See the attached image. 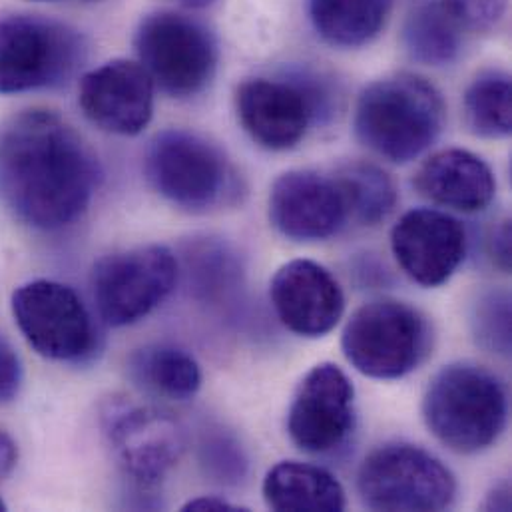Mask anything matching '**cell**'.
<instances>
[{
    "mask_svg": "<svg viewBox=\"0 0 512 512\" xmlns=\"http://www.w3.org/2000/svg\"><path fill=\"white\" fill-rule=\"evenodd\" d=\"M433 333L429 319L399 299H373L351 313L343 327L345 359L365 377L401 379L429 355Z\"/></svg>",
    "mask_w": 512,
    "mask_h": 512,
    "instance_id": "obj_4",
    "label": "cell"
},
{
    "mask_svg": "<svg viewBox=\"0 0 512 512\" xmlns=\"http://www.w3.org/2000/svg\"><path fill=\"white\" fill-rule=\"evenodd\" d=\"M200 459L206 473L222 483L238 481L246 473V459L240 445L222 431H210L204 435Z\"/></svg>",
    "mask_w": 512,
    "mask_h": 512,
    "instance_id": "obj_27",
    "label": "cell"
},
{
    "mask_svg": "<svg viewBox=\"0 0 512 512\" xmlns=\"http://www.w3.org/2000/svg\"><path fill=\"white\" fill-rule=\"evenodd\" d=\"M463 26L475 30L493 28L505 14L507 0H443Z\"/></svg>",
    "mask_w": 512,
    "mask_h": 512,
    "instance_id": "obj_28",
    "label": "cell"
},
{
    "mask_svg": "<svg viewBox=\"0 0 512 512\" xmlns=\"http://www.w3.org/2000/svg\"><path fill=\"white\" fill-rule=\"evenodd\" d=\"M309 18L317 34L337 48H359L385 28L393 0H309Z\"/></svg>",
    "mask_w": 512,
    "mask_h": 512,
    "instance_id": "obj_21",
    "label": "cell"
},
{
    "mask_svg": "<svg viewBox=\"0 0 512 512\" xmlns=\"http://www.w3.org/2000/svg\"><path fill=\"white\" fill-rule=\"evenodd\" d=\"M415 188L437 206L475 214L491 206L497 194V180L481 156L449 148L423 162L415 176Z\"/></svg>",
    "mask_w": 512,
    "mask_h": 512,
    "instance_id": "obj_18",
    "label": "cell"
},
{
    "mask_svg": "<svg viewBox=\"0 0 512 512\" xmlns=\"http://www.w3.org/2000/svg\"><path fill=\"white\" fill-rule=\"evenodd\" d=\"M357 491L371 511L437 512L453 505L457 479L423 447L385 443L363 459Z\"/></svg>",
    "mask_w": 512,
    "mask_h": 512,
    "instance_id": "obj_6",
    "label": "cell"
},
{
    "mask_svg": "<svg viewBox=\"0 0 512 512\" xmlns=\"http://www.w3.org/2000/svg\"><path fill=\"white\" fill-rule=\"evenodd\" d=\"M182 511H196V512H236L246 511L244 507H238L226 499H220V497H198V499H192L188 501Z\"/></svg>",
    "mask_w": 512,
    "mask_h": 512,
    "instance_id": "obj_30",
    "label": "cell"
},
{
    "mask_svg": "<svg viewBox=\"0 0 512 512\" xmlns=\"http://www.w3.org/2000/svg\"><path fill=\"white\" fill-rule=\"evenodd\" d=\"M473 327L479 345L493 353L511 351V297L507 291H487L475 303Z\"/></svg>",
    "mask_w": 512,
    "mask_h": 512,
    "instance_id": "obj_26",
    "label": "cell"
},
{
    "mask_svg": "<svg viewBox=\"0 0 512 512\" xmlns=\"http://www.w3.org/2000/svg\"><path fill=\"white\" fill-rule=\"evenodd\" d=\"M267 210L273 228L293 242L327 240L349 222L335 178L311 170L281 174L271 186Z\"/></svg>",
    "mask_w": 512,
    "mask_h": 512,
    "instance_id": "obj_15",
    "label": "cell"
},
{
    "mask_svg": "<svg viewBox=\"0 0 512 512\" xmlns=\"http://www.w3.org/2000/svg\"><path fill=\"white\" fill-rule=\"evenodd\" d=\"M465 122L475 136L499 140L512 130V86L509 74L489 70L479 74L465 92Z\"/></svg>",
    "mask_w": 512,
    "mask_h": 512,
    "instance_id": "obj_24",
    "label": "cell"
},
{
    "mask_svg": "<svg viewBox=\"0 0 512 512\" xmlns=\"http://www.w3.org/2000/svg\"><path fill=\"white\" fill-rule=\"evenodd\" d=\"M98 162L56 112L24 110L0 126V202L24 226L56 232L88 210Z\"/></svg>",
    "mask_w": 512,
    "mask_h": 512,
    "instance_id": "obj_1",
    "label": "cell"
},
{
    "mask_svg": "<svg viewBox=\"0 0 512 512\" xmlns=\"http://www.w3.org/2000/svg\"><path fill=\"white\" fill-rule=\"evenodd\" d=\"M176 2L182 4V6H186V8H204V6L212 4L214 0H176Z\"/></svg>",
    "mask_w": 512,
    "mask_h": 512,
    "instance_id": "obj_33",
    "label": "cell"
},
{
    "mask_svg": "<svg viewBox=\"0 0 512 512\" xmlns=\"http://www.w3.org/2000/svg\"><path fill=\"white\" fill-rule=\"evenodd\" d=\"M269 299L277 319L301 337L327 335L345 313V293L339 281L311 259L283 263L269 283Z\"/></svg>",
    "mask_w": 512,
    "mask_h": 512,
    "instance_id": "obj_17",
    "label": "cell"
},
{
    "mask_svg": "<svg viewBox=\"0 0 512 512\" xmlns=\"http://www.w3.org/2000/svg\"><path fill=\"white\" fill-rule=\"evenodd\" d=\"M84 40L72 26L40 14L0 16V94L62 86L84 60Z\"/></svg>",
    "mask_w": 512,
    "mask_h": 512,
    "instance_id": "obj_5",
    "label": "cell"
},
{
    "mask_svg": "<svg viewBox=\"0 0 512 512\" xmlns=\"http://www.w3.org/2000/svg\"><path fill=\"white\" fill-rule=\"evenodd\" d=\"M134 46L154 86L174 98L204 92L218 68L214 34L180 12L148 14L136 30Z\"/></svg>",
    "mask_w": 512,
    "mask_h": 512,
    "instance_id": "obj_8",
    "label": "cell"
},
{
    "mask_svg": "<svg viewBox=\"0 0 512 512\" xmlns=\"http://www.w3.org/2000/svg\"><path fill=\"white\" fill-rule=\"evenodd\" d=\"M180 263L166 246H140L104 256L92 269V295L102 319L126 327L148 317L174 291Z\"/></svg>",
    "mask_w": 512,
    "mask_h": 512,
    "instance_id": "obj_9",
    "label": "cell"
},
{
    "mask_svg": "<svg viewBox=\"0 0 512 512\" xmlns=\"http://www.w3.org/2000/svg\"><path fill=\"white\" fill-rule=\"evenodd\" d=\"M154 90L140 62L110 60L82 76L78 104L102 132L138 136L152 122Z\"/></svg>",
    "mask_w": 512,
    "mask_h": 512,
    "instance_id": "obj_13",
    "label": "cell"
},
{
    "mask_svg": "<svg viewBox=\"0 0 512 512\" xmlns=\"http://www.w3.org/2000/svg\"><path fill=\"white\" fill-rule=\"evenodd\" d=\"M441 92L423 76L401 72L369 84L355 106V134L371 152L407 164L427 152L445 128Z\"/></svg>",
    "mask_w": 512,
    "mask_h": 512,
    "instance_id": "obj_2",
    "label": "cell"
},
{
    "mask_svg": "<svg viewBox=\"0 0 512 512\" xmlns=\"http://www.w3.org/2000/svg\"><path fill=\"white\" fill-rule=\"evenodd\" d=\"M333 178L343 194L349 220L361 226L381 224L397 206L393 180L375 164L351 162Z\"/></svg>",
    "mask_w": 512,
    "mask_h": 512,
    "instance_id": "obj_23",
    "label": "cell"
},
{
    "mask_svg": "<svg viewBox=\"0 0 512 512\" xmlns=\"http://www.w3.org/2000/svg\"><path fill=\"white\" fill-rule=\"evenodd\" d=\"M463 24L443 0H423L407 16L403 40L413 60L445 66L463 48Z\"/></svg>",
    "mask_w": 512,
    "mask_h": 512,
    "instance_id": "obj_22",
    "label": "cell"
},
{
    "mask_svg": "<svg viewBox=\"0 0 512 512\" xmlns=\"http://www.w3.org/2000/svg\"><path fill=\"white\" fill-rule=\"evenodd\" d=\"M10 305L20 333L38 355L78 363L96 349L94 319L70 285L52 279L22 283Z\"/></svg>",
    "mask_w": 512,
    "mask_h": 512,
    "instance_id": "obj_10",
    "label": "cell"
},
{
    "mask_svg": "<svg viewBox=\"0 0 512 512\" xmlns=\"http://www.w3.org/2000/svg\"><path fill=\"white\" fill-rule=\"evenodd\" d=\"M16 463H18V447L8 433L0 431V481L12 475V471L16 469Z\"/></svg>",
    "mask_w": 512,
    "mask_h": 512,
    "instance_id": "obj_31",
    "label": "cell"
},
{
    "mask_svg": "<svg viewBox=\"0 0 512 512\" xmlns=\"http://www.w3.org/2000/svg\"><path fill=\"white\" fill-rule=\"evenodd\" d=\"M261 493L265 505L277 512H341L347 507L345 489L335 475L299 461L271 467Z\"/></svg>",
    "mask_w": 512,
    "mask_h": 512,
    "instance_id": "obj_19",
    "label": "cell"
},
{
    "mask_svg": "<svg viewBox=\"0 0 512 512\" xmlns=\"http://www.w3.org/2000/svg\"><path fill=\"white\" fill-rule=\"evenodd\" d=\"M493 257L507 271L511 267V226L503 222V226L493 236Z\"/></svg>",
    "mask_w": 512,
    "mask_h": 512,
    "instance_id": "obj_32",
    "label": "cell"
},
{
    "mask_svg": "<svg viewBox=\"0 0 512 512\" xmlns=\"http://www.w3.org/2000/svg\"><path fill=\"white\" fill-rule=\"evenodd\" d=\"M128 375L142 391L172 401L192 399L202 387V369L192 353L170 343H152L128 357Z\"/></svg>",
    "mask_w": 512,
    "mask_h": 512,
    "instance_id": "obj_20",
    "label": "cell"
},
{
    "mask_svg": "<svg viewBox=\"0 0 512 512\" xmlns=\"http://www.w3.org/2000/svg\"><path fill=\"white\" fill-rule=\"evenodd\" d=\"M22 385V363L12 345L0 337V403L12 401Z\"/></svg>",
    "mask_w": 512,
    "mask_h": 512,
    "instance_id": "obj_29",
    "label": "cell"
},
{
    "mask_svg": "<svg viewBox=\"0 0 512 512\" xmlns=\"http://www.w3.org/2000/svg\"><path fill=\"white\" fill-rule=\"evenodd\" d=\"M355 429V387L335 363L311 367L297 385L287 433L295 447L309 455L339 451Z\"/></svg>",
    "mask_w": 512,
    "mask_h": 512,
    "instance_id": "obj_12",
    "label": "cell"
},
{
    "mask_svg": "<svg viewBox=\"0 0 512 512\" xmlns=\"http://www.w3.org/2000/svg\"><path fill=\"white\" fill-rule=\"evenodd\" d=\"M150 186L170 204L188 212H208L234 194V170L226 154L200 134L166 130L146 152Z\"/></svg>",
    "mask_w": 512,
    "mask_h": 512,
    "instance_id": "obj_7",
    "label": "cell"
},
{
    "mask_svg": "<svg viewBox=\"0 0 512 512\" xmlns=\"http://www.w3.org/2000/svg\"><path fill=\"white\" fill-rule=\"evenodd\" d=\"M6 511V503L0 499V512Z\"/></svg>",
    "mask_w": 512,
    "mask_h": 512,
    "instance_id": "obj_34",
    "label": "cell"
},
{
    "mask_svg": "<svg viewBox=\"0 0 512 512\" xmlns=\"http://www.w3.org/2000/svg\"><path fill=\"white\" fill-rule=\"evenodd\" d=\"M465 226L447 212L417 208L391 230V252L399 267L423 287L447 283L467 257Z\"/></svg>",
    "mask_w": 512,
    "mask_h": 512,
    "instance_id": "obj_14",
    "label": "cell"
},
{
    "mask_svg": "<svg viewBox=\"0 0 512 512\" xmlns=\"http://www.w3.org/2000/svg\"><path fill=\"white\" fill-rule=\"evenodd\" d=\"M184 256L190 289L196 297L218 299L232 285L238 267L226 246L202 240L188 246Z\"/></svg>",
    "mask_w": 512,
    "mask_h": 512,
    "instance_id": "obj_25",
    "label": "cell"
},
{
    "mask_svg": "<svg viewBox=\"0 0 512 512\" xmlns=\"http://www.w3.org/2000/svg\"><path fill=\"white\" fill-rule=\"evenodd\" d=\"M102 425L112 457L142 487L158 485L186 451L182 423L152 405L114 401L102 411Z\"/></svg>",
    "mask_w": 512,
    "mask_h": 512,
    "instance_id": "obj_11",
    "label": "cell"
},
{
    "mask_svg": "<svg viewBox=\"0 0 512 512\" xmlns=\"http://www.w3.org/2000/svg\"><path fill=\"white\" fill-rule=\"evenodd\" d=\"M236 112L256 144L283 152L305 138L317 114V94L295 82L252 78L238 86Z\"/></svg>",
    "mask_w": 512,
    "mask_h": 512,
    "instance_id": "obj_16",
    "label": "cell"
},
{
    "mask_svg": "<svg viewBox=\"0 0 512 512\" xmlns=\"http://www.w3.org/2000/svg\"><path fill=\"white\" fill-rule=\"evenodd\" d=\"M423 419L433 437L459 455L493 447L509 419L503 381L487 367L457 361L439 369L423 395Z\"/></svg>",
    "mask_w": 512,
    "mask_h": 512,
    "instance_id": "obj_3",
    "label": "cell"
}]
</instances>
